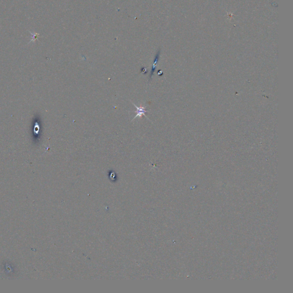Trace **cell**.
I'll return each instance as SVG.
<instances>
[{
    "label": "cell",
    "mask_w": 293,
    "mask_h": 293,
    "mask_svg": "<svg viewBox=\"0 0 293 293\" xmlns=\"http://www.w3.org/2000/svg\"><path fill=\"white\" fill-rule=\"evenodd\" d=\"M157 73H159V75H161V74H162V71H159V72H157Z\"/></svg>",
    "instance_id": "cell-3"
},
{
    "label": "cell",
    "mask_w": 293,
    "mask_h": 293,
    "mask_svg": "<svg viewBox=\"0 0 293 293\" xmlns=\"http://www.w3.org/2000/svg\"><path fill=\"white\" fill-rule=\"evenodd\" d=\"M132 104L134 105V107L136 108V113H137V114H136V116L134 117V118L133 119V120H132V121H133L134 119H135L136 118H137V117H142V116H144L145 117H146V118H147V119L149 120V118H148V117H146V116L145 115L146 113H147L148 112H149V110H146V108H145V107H141V106L139 107L137 106V105H136L135 104H134V103H132Z\"/></svg>",
    "instance_id": "cell-1"
},
{
    "label": "cell",
    "mask_w": 293,
    "mask_h": 293,
    "mask_svg": "<svg viewBox=\"0 0 293 293\" xmlns=\"http://www.w3.org/2000/svg\"><path fill=\"white\" fill-rule=\"evenodd\" d=\"M159 56H160V52L159 51V52L157 53L156 56L155 57V59L154 60V62H153V64L152 65V68H151V74H150V80H151V78H152V77L153 75V73H154L155 71V69H156V64L159 60Z\"/></svg>",
    "instance_id": "cell-2"
}]
</instances>
